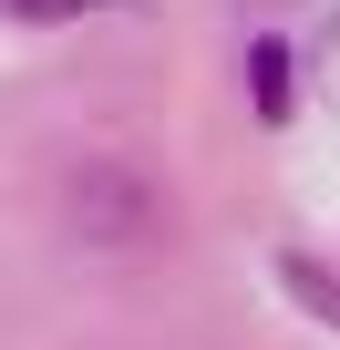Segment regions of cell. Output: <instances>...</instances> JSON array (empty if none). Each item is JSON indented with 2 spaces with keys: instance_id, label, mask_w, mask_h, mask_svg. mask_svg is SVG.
<instances>
[{
  "instance_id": "7a4b0ae2",
  "label": "cell",
  "mask_w": 340,
  "mask_h": 350,
  "mask_svg": "<svg viewBox=\"0 0 340 350\" xmlns=\"http://www.w3.org/2000/svg\"><path fill=\"white\" fill-rule=\"evenodd\" d=\"M237 72H248V113H258V124H289V113H299V52H289L278 31H258Z\"/></svg>"
},
{
  "instance_id": "277c9868",
  "label": "cell",
  "mask_w": 340,
  "mask_h": 350,
  "mask_svg": "<svg viewBox=\"0 0 340 350\" xmlns=\"http://www.w3.org/2000/svg\"><path fill=\"white\" fill-rule=\"evenodd\" d=\"M93 11H124V0H0V21H21V31H62V21H93Z\"/></svg>"
},
{
  "instance_id": "6da1fadb",
  "label": "cell",
  "mask_w": 340,
  "mask_h": 350,
  "mask_svg": "<svg viewBox=\"0 0 340 350\" xmlns=\"http://www.w3.org/2000/svg\"><path fill=\"white\" fill-rule=\"evenodd\" d=\"M62 227L83 247H155L165 237V186L134 154H73L62 165Z\"/></svg>"
},
{
  "instance_id": "5b68a950",
  "label": "cell",
  "mask_w": 340,
  "mask_h": 350,
  "mask_svg": "<svg viewBox=\"0 0 340 350\" xmlns=\"http://www.w3.org/2000/svg\"><path fill=\"white\" fill-rule=\"evenodd\" d=\"M319 83L340 93V11H330V31H319Z\"/></svg>"
},
{
  "instance_id": "3957f363",
  "label": "cell",
  "mask_w": 340,
  "mask_h": 350,
  "mask_svg": "<svg viewBox=\"0 0 340 350\" xmlns=\"http://www.w3.org/2000/svg\"><path fill=\"white\" fill-rule=\"evenodd\" d=\"M278 288H289L309 319H330V329H340V268H319L309 247H278Z\"/></svg>"
}]
</instances>
